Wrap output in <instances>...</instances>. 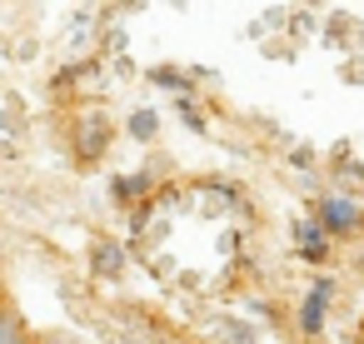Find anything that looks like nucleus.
<instances>
[{
	"mask_svg": "<svg viewBox=\"0 0 364 344\" xmlns=\"http://www.w3.org/2000/svg\"><path fill=\"white\" fill-rule=\"evenodd\" d=\"M314 220H319V230L334 235V240L364 235V210H359L354 200H344V195H324V200L314 205Z\"/></svg>",
	"mask_w": 364,
	"mask_h": 344,
	"instance_id": "f257e3e1",
	"label": "nucleus"
},
{
	"mask_svg": "<svg viewBox=\"0 0 364 344\" xmlns=\"http://www.w3.org/2000/svg\"><path fill=\"white\" fill-rule=\"evenodd\" d=\"M324 309H329V284H314V289L304 294L299 329H304V334H319V329H324Z\"/></svg>",
	"mask_w": 364,
	"mask_h": 344,
	"instance_id": "7ed1b4c3",
	"label": "nucleus"
},
{
	"mask_svg": "<svg viewBox=\"0 0 364 344\" xmlns=\"http://www.w3.org/2000/svg\"><path fill=\"white\" fill-rule=\"evenodd\" d=\"M324 244H329V235H324V230H319V235H314L309 225L299 230V249H304V259H324Z\"/></svg>",
	"mask_w": 364,
	"mask_h": 344,
	"instance_id": "39448f33",
	"label": "nucleus"
},
{
	"mask_svg": "<svg viewBox=\"0 0 364 344\" xmlns=\"http://www.w3.org/2000/svg\"><path fill=\"white\" fill-rule=\"evenodd\" d=\"M0 299H6V279H0Z\"/></svg>",
	"mask_w": 364,
	"mask_h": 344,
	"instance_id": "6e6552de",
	"label": "nucleus"
},
{
	"mask_svg": "<svg viewBox=\"0 0 364 344\" xmlns=\"http://www.w3.org/2000/svg\"><path fill=\"white\" fill-rule=\"evenodd\" d=\"M36 344H90L85 334H75V329H41L36 334Z\"/></svg>",
	"mask_w": 364,
	"mask_h": 344,
	"instance_id": "423d86ee",
	"label": "nucleus"
},
{
	"mask_svg": "<svg viewBox=\"0 0 364 344\" xmlns=\"http://www.w3.org/2000/svg\"><path fill=\"white\" fill-rule=\"evenodd\" d=\"M130 130H135L140 140H150V135H155V115H135V120H130Z\"/></svg>",
	"mask_w": 364,
	"mask_h": 344,
	"instance_id": "0eeeda50",
	"label": "nucleus"
},
{
	"mask_svg": "<svg viewBox=\"0 0 364 344\" xmlns=\"http://www.w3.org/2000/svg\"><path fill=\"white\" fill-rule=\"evenodd\" d=\"M0 344H36V329L11 299H0Z\"/></svg>",
	"mask_w": 364,
	"mask_h": 344,
	"instance_id": "f03ea898",
	"label": "nucleus"
},
{
	"mask_svg": "<svg viewBox=\"0 0 364 344\" xmlns=\"http://www.w3.org/2000/svg\"><path fill=\"white\" fill-rule=\"evenodd\" d=\"M90 269H95L100 279H115V274L125 269V249H120V244H95V249H90Z\"/></svg>",
	"mask_w": 364,
	"mask_h": 344,
	"instance_id": "20e7f679",
	"label": "nucleus"
}]
</instances>
